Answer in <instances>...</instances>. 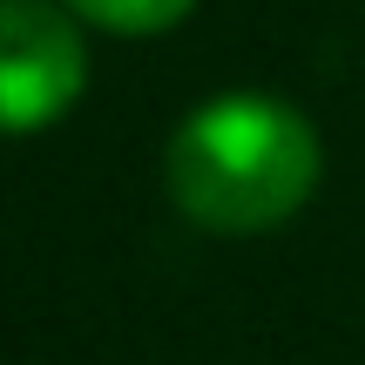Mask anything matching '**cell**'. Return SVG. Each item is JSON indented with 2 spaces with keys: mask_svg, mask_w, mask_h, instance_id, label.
Listing matches in <instances>:
<instances>
[{
  "mask_svg": "<svg viewBox=\"0 0 365 365\" xmlns=\"http://www.w3.org/2000/svg\"><path fill=\"white\" fill-rule=\"evenodd\" d=\"M88 88V48L68 7L0 0V135H34L61 122Z\"/></svg>",
  "mask_w": 365,
  "mask_h": 365,
  "instance_id": "cell-2",
  "label": "cell"
},
{
  "mask_svg": "<svg viewBox=\"0 0 365 365\" xmlns=\"http://www.w3.org/2000/svg\"><path fill=\"white\" fill-rule=\"evenodd\" d=\"M318 170H325L318 129L284 95H257V88L217 95L196 115H182L170 156H163L176 210L223 237H257L291 223L312 203Z\"/></svg>",
  "mask_w": 365,
  "mask_h": 365,
  "instance_id": "cell-1",
  "label": "cell"
},
{
  "mask_svg": "<svg viewBox=\"0 0 365 365\" xmlns=\"http://www.w3.org/2000/svg\"><path fill=\"white\" fill-rule=\"evenodd\" d=\"M61 7L108 34H170L176 21H190L196 0H61Z\"/></svg>",
  "mask_w": 365,
  "mask_h": 365,
  "instance_id": "cell-3",
  "label": "cell"
}]
</instances>
